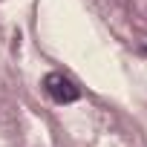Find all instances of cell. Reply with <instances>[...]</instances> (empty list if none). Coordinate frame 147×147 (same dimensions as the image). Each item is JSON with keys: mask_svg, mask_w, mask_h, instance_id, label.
I'll return each mask as SVG.
<instances>
[{"mask_svg": "<svg viewBox=\"0 0 147 147\" xmlns=\"http://www.w3.org/2000/svg\"><path fill=\"white\" fill-rule=\"evenodd\" d=\"M43 90L52 101L58 104H72V101H78L81 98V90L75 87V81L66 78L63 72H49V75L43 78Z\"/></svg>", "mask_w": 147, "mask_h": 147, "instance_id": "cell-1", "label": "cell"}]
</instances>
